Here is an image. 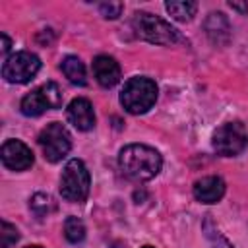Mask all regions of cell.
Returning a JSON list of instances; mask_svg holds the SVG:
<instances>
[{"label": "cell", "instance_id": "ba28073f", "mask_svg": "<svg viewBox=\"0 0 248 248\" xmlns=\"http://www.w3.org/2000/svg\"><path fill=\"white\" fill-rule=\"evenodd\" d=\"M60 105H62L60 87L54 81H46L21 99V112L25 116H39L46 110L58 108Z\"/></svg>", "mask_w": 248, "mask_h": 248}, {"label": "cell", "instance_id": "5b68a950", "mask_svg": "<svg viewBox=\"0 0 248 248\" xmlns=\"http://www.w3.org/2000/svg\"><path fill=\"white\" fill-rule=\"evenodd\" d=\"M39 145L43 149V155L50 163L62 161L68 151L72 149V136L68 128L60 122H50L46 124L41 134H39Z\"/></svg>", "mask_w": 248, "mask_h": 248}, {"label": "cell", "instance_id": "2e32d148", "mask_svg": "<svg viewBox=\"0 0 248 248\" xmlns=\"http://www.w3.org/2000/svg\"><path fill=\"white\" fill-rule=\"evenodd\" d=\"M64 236H66V240L72 242V244L81 242V240L85 238V225H83V221L78 219V217H74V215H70V217L64 221Z\"/></svg>", "mask_w": 248, "mask_h": 248}, {"label": "cell", "instance_id": "8992f818", "mask_svg": "<svg viewBox=\"0 0 248 248\" xmlns=\"http://www.w3.org/2000/svg\"><path fill=\"white\" fill-rule=\"evenodd\" d=\"M41 70V60L29 50L10 54L2 64V78L8 83H27Z\"/></svg>", "mask_w": 248, "mask_h": 248}, {"label": "cell", "instance_id": "277c9868", "mask_svg": "<svg viewBox=\"0 0 248 248\" xmlns=\"http://www.w3.org/2000/svg\"><path fill=\"white\" fill-rule=\"evenodd\" d=\"M91 176L81 159H70L60 176V194L66 202L83 203L89 196Z\"/></svg>", "mask_w": 248, "mask_h": 248}, {"label": "cell", "instance_id": "4fadbf2b", "mask_svg": "<svg viewBox=\"0 0 248 248\" xmlns=\"http://www.w3.org/2000/svg\"><path fill=\"white\" fill-rule=\"evenodd\" d=\"M205 29H207V35L213 43L221 45V43H227L229 41V35H231V25L227 21V17L221 14V12H213L209 14L207 21H205Z\"/></svg>", "mask_w": 248, "mask_h": 248}, {"label": "cell", "instance_id": "8fae6325", "mask_svg": "<svg viewBox=\"0 0 248 248\" xmlns=\"http://www.w3.org/2000/svg\"><path fill=\"white\" fill-rule=\"evenodd\" d=\"M225 180L221 176H203L194 182V198L202 203H217L225 196Z\"/></svg>", "mask_w": 248, "mask_h": 248}, {"label": "cell", "instance_id": "3957f363", "mask_svg": "<svg viewBox=\"0 0 248 248\" xmlns=\"http://www.w3.org/2000/svg\"><path fill=\"white\" fill-rule=\"evenodd\" d=\"M157 101V85L153 79L145 76L130 78L122 91H120V105L130 114H143L147 112Z\"/></svg>", "mask_w": 248, "mask_h": 248}, {"label": "cell", "instance_id": "7c38bea8", "mask_svg": "<svg viewBox=\"0 0 248 248\" xmlns=\"http://www.w3.org/2000/svg\"><path fill=\"white\" fill-rule=\"evenodd\" d=\"M93 76L99 85L103 87H114L120 81V66L118 62L108 54H99L93 60Z\"/></svg>", "mask_w": 248, "mask_h": 248}, {"label": "cell", "instance_id": "cb8c5ba5", "mask_svg": "<svg viewBox=\"0 0 248 248\" xmlns=\"http://www.w3.org/2000/svg\"><path fill=\"white\" fill-rule=\"evenodd\" d=\"M141 248H153V246H141Z\"/></svg>", "mask_w": 248, "mask_h": 248}, {"label": "cell", "instance_id": "d6986e66", "mask_svg": "<svg viewBox=\"0 0 248 248\" xmlns=\"http://www.w3.org/2000/svg\"><path fill=\"white\" fill-rule=\"evenodd\" d=\"M122 10H124L122 2H103V4H99V12L107 19H116L122 14Z\"/></svg>", "mask_w": 248, "mask_h": 248}, {"label": "cell", "instance_id": "ffe728a7", "mask_svg": "<svg viewBox=\"0 0 248 248\" xmlns=\"http://www.w3.org/2000/svg\"><path fill=\"white\" fill-rule=\"evenodd\" d=\"M17 238H19L17 229L8 221H2V248H10L12 244L17 242Z\"/></svg>", "mask_w": 248, "mask_h": 248}, {"label": "cell", "instance_id": "7402d4cb", "mask_svg": "<svg viewBox=\"0 0 248 248\" xmlns=\"http://www.w3.org/2000/svg\"><path fill=\"white\" fill-rule=\"evenodd\" d=\"M231 8L240 10V12H248V4H238V2H231Z\"/></svg>", "mask_w": 248, "mask_h": 248}, {"label": "cell", "instance_id": "ac0fdd59", "mask_svg": "<svg viewBox=\"0 0 248 248\" xmlns=\"http://www.w3.org/2000/svg\"><path fill=\"white\" fill-rule=\"evenodd\" d=\"M29 205H31L33 213L39 215V217H45V215H48V213H52V211L56 209V202H54L52 196H48V194H35V196L31 198Z\"/></svg>", "mask_w": 248, "mask_h": 248}, {"label": "cell", "instance_id": "30bf717a", "mask_svg": "<svg viewBox=\"0 0 248 248\" xmlns=\"http://www.w3.org/2000/svg\"><path fill=\"white\" fill-rule=\"evenodd\" d=\"M66 116L70 120V124L81 132H87L95 126V112H93V105L83 99V97H78V99H72L68 108H66Z\"/></svg>", "mask_w": 248, "mask_h": 248}, {"label": "cell", "instance_id": "9c48e42d", "mask_svg": "<svg viewBox=\"0 0 248 248\" xmlns=\"http://www.w3.org/2000/svg\"><path fill=\"white\" fill-rule=\"evenodd\" d=\"M2 163L10 170H27L33 165V151L19 140H8L2 145Z\"/></svg>", "mask_w": 248, "mask_h": 248}, {"label": "cell", "instance_id": "9a60e30c", "mask_svg": "<svg viewBox=\"0 0 248 248\" xmlns=\"http://www.w3.org/2000/svg\"><path fill=\"white\" fill-rule=\"evenodd\" d=\"M165 8L176 21H190L198 12V4L190 2V0H186V2L184 0H178V2L170 0V2H165Z\"/></svg>", "mask_w": 248, "mask_h": 248}, {"label": "cell", "instance_id": "603a6c76", "mask_svg": "<svg viewBox=\"0 0 248 248\" xmlns=\"http://www.w3.org/2000/svg\"><path fill=\"white\" fill-rule=\"evenodd\" d=\"M27 248H43V246H27Z\"/></svg>", "mask_w": 248, "mask_h": 248}, {"label": "cell", "instance_id": "5bb4252c", "mask_svg": "<svg viewBox=\"0 0 248 248\" xmlns=\"http://www.w3.org/2000/svg\"><path fill=\"white\" fill-rule=\"evenodd\" d=\"M60 68H62V72H64V76L68 78L70 83H74V85H85L87 83V79H85V66H83V62L78 56H72V54L66 56L62 60V64H60Z\"/></svg>", "mask_w": 248, "mask_h": 248}, {"label": "cell", "instance_id": "44dd1931", "mask_svg": "<svg viewBox=\"0 0 248 248\" xmlns=\"http://www.w3.org/2000/svg\"><path fill=\"white\" fill-rule=\"evenodd\" d=\"M10 46H12V43H10V39H8V35L6 33H2V54L6 56L8 54V50H10ZM8 58V56H6Z\"/></svg>", "mask_w": 248, "mask_h": 248}, {"label": "cell", "instance_id": "52a82bcc", "mask_svg": "<svg viewBox=\"0 0 248 248\" xmlns=\"http://www.w3.org/2000/svg\"><path fill=\"white\" fill-rule=\"evenodd\" d=\"M246 143H248V132L246 126L238 120L219 126L213 134V149L221 157H234L242 153Z\"/></svg>", "mask_w": 248, "mask_h": 248}, {"label": "cell", "instance_id": "e0dca14e", "mask_svg": "<svg viewBox=\"0 0 248 248\" xmlns=\"http://www.w3.org/2000/svg\"><path fill=\"white\" fill-rule=\"evenodd\" d=\"M202 229H203V232H205V238L209 240V244H211V248H234L223 234H221V231L213 225V221H211V217H205V221H203V225H202Z\"/></svg>", "mask_w": 248, "mask_h": 248}, {"label": "cell", "instance_id": "6da1fadb", "mask_svg": "<svg viewBox=\"0 0 248 248\" xmlns=\"http://www.w3.org/2000/svg\"><path fill=\"white\" fill-rule=\"evenodd\" d=\"M118 165H120V170L128 178H132L136 182H145L159 174V170L163 167V159H161L159 151L149 145L130 143L120 149Z\"/></svg>", "mask_w": 248, "mask_h": 248}, {"label": "cell", "instance_id": "7a4b0ae2", "mask_svg": "<svg viewBox=\"0 0 248 248\" xmlns=\"http://www.w3.org/2000/svg\"><path fill=\"white\" fill-rule=\"evenodd\" d=\"M132 27L136 29L138 37L155 43V45H178L186 43L178 29H174L169 21L161 19L159 16H153L149 12H136L132 17Z\"/></svg>", "mask_w": 248, "mask_h": 248}]
</instances>
